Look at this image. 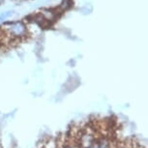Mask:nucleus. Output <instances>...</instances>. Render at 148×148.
Segmentation results:
<instances>
[{"instance_id":"obj_2","label":"nucleus","mask_w":148,"mask_h":148,"mask_svg":"<svg viewBox=\"0 0 148 148\" xmlns=\"http://www.w3.org/2000/svg\"><path fill=\"white\" fill-rule=\"evenodd\" d=\"M12 15H13V12H12V11H7V12L2 13L1 15H0V21H5V19L8 18L9 16H11Z\"/></svg>"},{"instance_id":"obj_1","label":"nucleus","mask_w":148,"mask_h":148,"mask_svg":"<svg viewBox=\"0 0 148 148\" xmlns=\"http://www.w3.org/2000/svg\"><path fill=\"white\" fill-rule=\"evenodd\" d=\"M4 32L14 42L21 41L28 35L27 25L23 21H14L7 23L4 27Z\"/></svg>"}]
</instances>
